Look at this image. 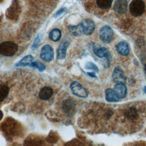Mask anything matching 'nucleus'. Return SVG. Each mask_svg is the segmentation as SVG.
<instances>
[{"label": "nucleus", "mask_w": 146, "mask_h": 146, "mask_svg": "<svg viewBox=\"0 0 146 146\" xmlns=\"http://www.w3.org/2000/svg\"><path fill=\"white\" fill-rule=\"evenodd\" d=\"M18 50V46L13 42L6 41L0 44V54L5 56H13Z\"/></svg>", "instance_id": "f257e3e1"}, {"label": "nucleus", "mask_w": 146, "mask_h": 146, "mask_svg": "<svg viewBox=\"0 0 146 146\" xmlns=\"http://www.w3.org/2000/svg\"><path fill=\"white\" fill-rule=\"evenodd\" d=\"M130 13L134 17L141 15L145 10V3L142 0H133L129 7Z\"/></svg>", "instance_id": "f03ea898"}, {"label": "nucleus", "mask_w": 146, "mask_h": 146, "mask_svg": "<svg viewBox=\"0 0 146 146\" xmlns=\"http://www.w3.org/2000/svg\"><path fill=\"white\" fill-rule=\"evenodd\" d=\"M113 34V30L108 25H105L102 27L99 32V38L104 43H108L112 40Z\"/></svg>", "instance_id": "7ed1b4c3"}, {"label": "nucleus", "mask_w": 146, "mask_h": 146, "mask_svg": "<svg viewBox=\"0 0 146 146\" xmlns=\"http://www.w3.org/2000/svg\"><path fill=\"white\" fill-rule=\"evenodd\" d=\"M70 89L75 95L81 98H86L88 96L87 90L78 82H73L70 84Z\"/></svg>", "instance_id": "20e7f679"}, {"label": "nucleus", "mask_w": 146, "mask_h": 146, "mask_svg": "<svg viewBox=\"0 0 146 146\" xmlns=\"http://www.w3.org/2000/svg\"><path fill=\"white\" fill-rule=\"evenodd\" d=\"M40 58L45 62H50L54 58V51L52 47L46 44L44 46L42 49L40 53Z\"/></svg>", "instance_id": "39448f33"}, {"label": "nucleus", "mask_w": 146, "mask_h": 146, "mask_svg": "<svg viewBox=\"0 0 146 146\" xmlns=\"http://www.w3.org/2000/svg\"><path fill=\"white\" fill-rule=\"evenodd\" d=\"M112 78L116 83H125L126 76L120 66H116L113 71Z\"/></svg>", "instance_id": "423d86ee"}, {"label": "nucleus", "mask_w": 146, "mask_h": 146, "mask_svg": "<svg viewBox=\"0 0 146 146\" xmlns=\"http://www.w3.org/2000/svg\"><path fill=\"white\" fill-rule=\"evenodd\" d=\"M81 25L83 27V33L85 35H89L93 33L95 28V25L94 22L92 19L86 18L82 21Z\"/></svg>", "instance_id": "0eeeda50"}, {"label": "nucleus", "mask_w": 146, "mask_h": 146, "mask_svg": "<svg viewBox=\"0 0 146 146\" xmlns=\"http://www.w3.org/2000/svg\"><path fill=\"white\" fill-rule=\"evenodd\" d=\"M70 44V41L67 38L63 39L57 50V58L59 59H63L66 57V50Z\"/></svg>", "instance_id": "6e6552de"}, {"label": "nucleus", "mask_w": 146, "mask_h": 146, "mask_svg": "<svg viewBox=\"0 0 146 146\" xmlns=\"http://www.w3.org/2000/svg\"><path fill=\"white\" fill-rule=\"evenodd\" d=\"M94 53L96 56L102 58H106V59L111 61L112 56L108 49L105 47H100L94 49Z\"/></svg>", "instance_id": "1a4fd4ad"}, {"label": "nucleus", "mask_w": 146, "mask_h": 146, "mask_svg": "<svg viewBox=\"0 0 146 146\" xmlns=\"http://www.w3.org/2000/svg\"><path fill=\"white\" fill-rule=\"evenodd\" d=\"M113 90L120 99L125 98L127 95V88L125 83H116Z\"/></svg>", "instance_id": "9d476101"}, {"label": "nucleus", "mask_w": 146, "mask_h": 146, "mask_svg": "<svg viewBox=\"0 0 146 146\" xmlns=\"http://www.w3.org/2000/svg\"><path fill=\"white\" fill-rule=\"evenodd\" d=\"M128 7V3L126 0H115L113 5V9L118 13L126 12Z\"/></svg>", "instance_id": "9b49d317"}, {"label": "nucleus", "mask_w": 146, "mask_h": 146, "mask_svg": "<svg viewBox=\"0 0 146 146\" xmlns=\"http://www.w3.org/2000/svg\"><path fill=\"white\" fill-rule=\"evenodd\" d=\"M116 48L117 52L123 56H127L129 53V45L128 43L125 41H121L119 42L116 44Z\"/></svg>", "instance_id": "f8f14e48"}, {"label": "nucleus", "mask_w": 146, "mask_h": 146, "mask_svg": "<svg viewBox=\"0 0 146 146\" xmlns=\"http://www.w3.org/2000/svg\"><path fill=\"white\" fill-rule=\"evenodd\" d=\"M106 100L108 102H117L120 99L113 89L107 88L105 91Z\"/></svg>", "instance_id": "ddd939ff"}, {"label": "nucleus", "mask_w": 146, "mask_h": 146, "mask_svg": "<svg viewBox=\"0 0 146 146\" xmlns=\"http://www.w3.org/2000/svg\"><path fill=\"white\" fill-rule=\"evenodd\" d=\"M53 94L52 89L48 86L43 87L39 92V97L42 100L48 99Z\"/></svg>", "instance_id": "4468645a"}, {"label": "nucleus", "mask_w": 146, "mask_h": 146, "mask_svg": "<svg viewBox=\"0 0 146 146\" xmlns=\"http://www.w3.org/2000/svg\"><path fill=\"white\" fill-rule=\"evenodd\" d=\"M68 29L70 34L75 36H80L83 33V27L81 23L76 26H70L68 27Z\"/></svg>", "instance_id": "2eb2a0df"}, {"label": "nucleus", "mask_w": 146, "mask_h": 146, "mask_svg": "<svg viewBox=\"0 0 146 146\" xmlns=\"http://www.w3.org/2000/svg\"><path fill=\"white\" fill-rule=\"evenodd\" d=\"M34 58L31 55H28L23 57L19 62H18L15 66L17 67H23L26 66H30V64L33 62Z\"/></svg>", "instance_id": "dca6fc26"}, {"label": "nucleus", "mask_w": 146, "mask_h": 146, "mask_svg": "<svg viewBox=\"0 0 146 146\" xmlns=\"http://www.w3.org/2000/svg\"><path fill=\"white\" fill-rule=\"evenodd\" d=\"M124 115L128 120H133L137 116V111L134 107H130L126 110Z\"/></svg>", "instance_id": "f3484780"}, {"label": "nucleus", "mask_w": 146, "mask_h": 146, "mask_svg": "<svg viewBox=\"0 0 146 146\" xmlns=\"http://www.w3.org/2000/svg\"><path fill=\"white\" fill-rule=\"evenodd\" d=\"M63 111L66 113H71L72 111H73L74 109V104L72 100H70V99L65 100L63 104Z\"/></svg>", "instance_id": "a211bd4d"}, {"label": "nucleus", "mask_w": 146, "mask_h": 146, "mask_svg": "<svg viewBox=\"0 0 146 146\" xmlns=\"http://www.w3.org/2000/svg\"><path fill=\"white\" fill-rule=\"evenodd\" d=\"M48 36L51 40L54 42H57L61 38V31L58 29H54L50 31Z\"/></svg>", "instance_id": "6ab92c4d"}, {"label": "nucleus", "mask_w": 146, "mask_h": 146, "mask_svg": "<svg viewBox=\"0 0 146 146\" xmlns=\"http://www.w3.org/2000/svg\"><path fill=\"white\" fill-rule=\"evenodd\" d=\"M112 0H96L98 6L102 9H109L112 5Z\"/></svg>", "instance_id": "aec40b11"}, {"label": "nucleus", "mask_w": 146, "mask_h": 146, "mask_svg": "<svg viewBox=\"0 0 146 146\" xmlns=\"http://www.w3.org/2000/svg\"><path fill=\"white\" fill-rule=\"evenodd\" d=\"M9 92V87L3 84H0V102L3 101L7 96Z\"/></svg>", "instance_id": "412c9836"}, {"label": "nucleus", "mask_w": 146, "mask_h": 146, "mask_svg": "<svg viewBox=\"0 0 146 146\" xmlns=\"http://www.w3.org/2000/svg\"><path fill=\"white\" fill-rule=\"evenodd\" d=\"M30 66L36 68L39 71H43L45 69V66L39 61H35L33 62L30 64Z\"/></svg>", "instance_id": "4be33fe9"}, {"label": "nucleus", "mask_w": 146, "mask_h": 146, "mask_svg": "<svg viewBox=\"0 0 146 146\" xmlns=\"http://www.w3.org/2000/svg\"><path fill=\"white\" fill-rule=\"evenodd\" d=\"M85 68L86 69H89V70H94V71L98 72H99V69H98V67L94 64L92 62H88L86 66H85Z\"/></svg>", "instance_id": "5701e85b"}, {"label": "nucleus", "mask_w": 146, "mask_h": 146, "mask_svg": "<svg viewBox=\"0 0 146 146\" xmlns=\"http://www.w3.org/2000/svg\"><path fill=\"white\" fill-rule=\"evenodd\" d=\"M40 36H38V37L35 39L33 44V46H32V48H36L37 47H38V44L39 43V42H40Z\"/></svg>", "instance_id": "b1692460"}, {"label": "nucleus", "mask_w": 146, "mask_h": 146, "mask_svg": "<svg viewBox=\"0 0 146 146\" xmlns=\"http://www.w3.org/2000/svg\"><path fill=\"white\" fill-rule=\"evenodd\" d=\"M65 9H66L65 8H62V9H60L59 10H58V11L56 12V14H55V17H56V16H58V15H60L62 13H63Z\"/></svg>", "instance_id": "393cba45"}, {"label": "nucleus", "mask_w": 146, "mask_h": 146, "mask_svg": "<svg viewBox=\"0 0 146 146\" xmlns=\"http://www.w3.org/2000/svg\"><path fill=\"white\" fill-rule=\"evenodd\" d=\"M87 74L92 78H96V76L95 75L94 72H87Z\"/></svg>", "instance_id": "a878e982"}, {"label": "nucleus", "mask_w": 146, "mask_h": 146, "mask_svg": "<svg viewBox=\"0 0 146 146\" xmlns=\"http://www.w3.org/2000/svg\"><path fill=\"white\" fill-rule=\"evenodd\" d=\"M2 116H3V113H2V111H0V120H1V119H2Z\"/></svg>", "instance_id": "bb28decb"}, {"label": "nucleus", "mask_w": 146, "mask_h": 146, "mask_svg": "<svg viewBox=\"0 0 146 146\" xmlns=\"http://www.w3.org/2000/svg\"><path fill=\"white\" fill-rule=\"evenodd\" d=\"M144 92H145V94H146V86L144 87Z\"/></svg>", "instance_id": "cd10ccee"}, {"label": "nucleus", "mask_w": 146, "mask_h": 146, "mask_svg": "<svg viewBox=\"0 0 146 146\" xmlns=\"http://www.w3.org/2000/svg\"><path fill=\"white\" fill-rule=\"evenodd\" d=\"M144 71H145V72L146 74V64H145V66H144Z\"/></svg>", "instance_id": "c85d7f7f"}]
</instances>
